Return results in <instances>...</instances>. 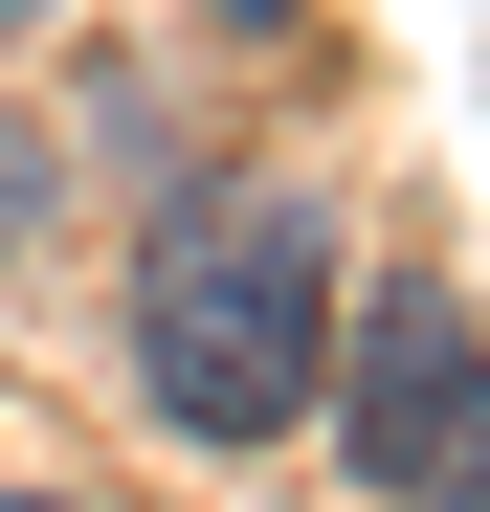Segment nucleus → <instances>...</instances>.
Here are the masks:
<instances>
[{"label": "nucleus", "mask_w": 490, "mask_h": 512, "mask_svg": "<svg viewBox=\"0 0 490 512\" xmlns=\"http://www.w3.org/2000/svg\"><path fill=\"white\" fill-rule=\"evenodd\" d=\"M335 223L290 179H179L134 245V379L179 446H290V423H335Z\"/></svg>", "instance_id": "1"}, {"label": "nucleus", "mask_w": 490, "mask_h": 512, "mask_svg": "<svg viewBox=\"0 0 490 512\" xmlns=\"http://www.w3.org/2000/svg\"><path fill=\"white\" fill-rule=\"evenodd\" d=\"M335 468H357L379 512H446V490L490 468V334H468V290L379 268V290L335 312Z\"/></svg>", "instance_id": "2"}, {"label": "nucleus", "mask_w": 490, "mask_h": 512, "mask_svg": "<svg viewBox=\"0 0 490 512\" xmlns=\"http://www.w3.org/2000/svg\"><path fill=\"white\" fill-rule=\"evenodd\" d=\"M45 223H67V156H45L23 112H0V245H45Z\"/></svg>", "instance_id": "3"}, {"label": "nucleus", "mask_w": 490, "mask_h": 512, "mask_svg": "<svg viewBox=\"0 0 490 512\" xmlns=\"http://www.w3.org/2000/svg\"><path fill=\"white\" fill-rule=\"evenodd\" d=\"M0 23H67V0H0Z\"/></svg>", "instance_id": "4"}, {"label": "nucleus", "mask_w": 490, "mask_h": 512, "mask_svg": "<svg viewBox=\"0 0 490 512\" xmlns=\"http://www.w3.org/2000/svg\"><path fill=\"white\" fill-rule=\"evenodd\" d=\"M0 512H67V490H0Z\"/></svg>", "instance_id": "5"}]
</instances>
